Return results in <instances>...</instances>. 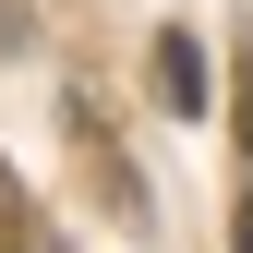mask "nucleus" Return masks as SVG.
Here are the masks:
<instances>
[{
  "label": "nucleus",
  "mask_w": 253,
  "mask_h": 253,
  "mask_svg": "<svg viewBox=\"0 0 253 253\" xmlns=\"http://www.w3.org/2000/svg\"><path fill=\"white\" fill-rule=\"evenodd\" d=\"M229 241H241V253H253V205H241V217H229Z\"/></svg>",
  "instance_id": "obj_4"
},
{
  "label": "nucleus",
  "mask_w": 253,
  "mask_h": 253,
  "mask_svg": "<svg viewBox=\"0 0 253 253\" xmlns=\"http://www.w3.org/2000/svg\"><path fill=\"white\" fill-rule=\"evenodd\" d=\"M12 37H24V0H0V48H12Z\"/></svg>",
  "instance_id": "obj_2"
},
{
  "label": "nucleus",
  "mask_w": 253,
  "mask_h": 253,
  "mask_svg": "<svg viewBox=\"0 0 253 253\" xmlns=\"http://www.w3.org/2000/svg\"><path fill=\"white\" fill-rule=\"evenodd\" d=\"M157 109H169V121L205 109V48L193 37H157Z\"/></svg>",
  "instance_id": "obj_1"
},
{
  "label": "nucleus",
  "mask_w": 253,
  "mask_h": 253,
  "mask_svg": "<svg viewBox=\"0 0 253 253\" xmlns=\"http://www.w3.org/2000/svg\"><path fill=\"white\" fill-rule=\"evenodd\" d=\"M241 133H253V60H241Z\"/></svg>",
  "instance_id": "obj_3"
}]
</instances>
